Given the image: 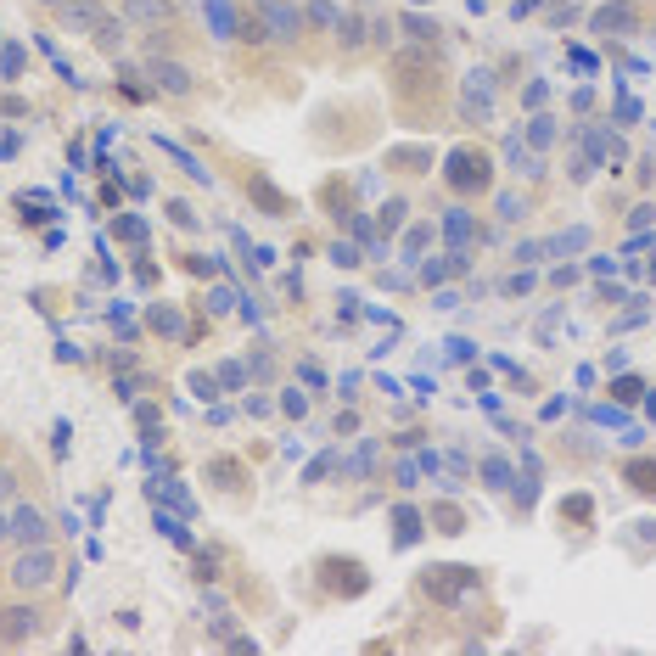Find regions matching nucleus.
Listing matches in <instances>:
<instances>
[{"label":"nucleus","mask_w":656,"mask_h":656,"mask_svg":"<svg viewBox=\"0 0 656 656\" xmlns=\"http://www.w3.org/2000/svg\"><path fill=\"white\" fill-rule=\"evenodd\" d=\"M382 85H387V113L404 129H443L455 113V62L438 45H393L382 57Z\"/></svg>","instance_id":"f257e3e1"},{"label":"nucleus","mask_w":656,"mask_h":656,"mask_svg":"<svg viewBox=\"0 0 656 656\" xmlns=\"http://www.w3.org/2000/svg\"><path fill=\"white\" fill-rule=\"evenodd\" d=\"M68 584V550L57 539L6 544L0 556V595H57Z\"/></svg>","instance_id":"f03ea898"},{"label":"nucleus","mask_w":656,"mask_h":656,"mask_svg":"<svg viewBox=\"0 0 656 656\" xmlns=\"http://www.w3.org/2000/svg\"><path fill=\"white\" fill-rule=\"evenodd\" d=\"M62 628L57 595H0V651H29Z\"/></svg>","instance_id":"7ed1b4c3"},{"label":"nucleus","mask_w":656,"mask_h":656,"mask_svg":"<svg viewBox=\"0 0 656 656\" xmlns=\"http://www.w3.org/2000/svg\"><path fill=\"white\" fill-rule=\"evenodd\" d=\"M141 73L152 79V96L169 101V107H191V101L202 96V73L191 68V57H180V51H141Z\"/></svg>","instance_id":"20e7f679"},{"label":"nucleus","mask_w":656,"mask_h":656,"mask_svg":"<svg viewBox=\"0 0 656 656\" xmlns=\"http://www.w3.org/2000/svg\"><path fill=\"white\" fill-rule=\"evenodd\" d=\"M483 589H488L483 567H460V561H438V567L415 572V595L432 600V606H443V612H455L460 600L483 595Z\"/></svg>","instance_id":"39448f33"},{"label":"nucleus","mask_w":656,"mask_h":656,"mask_svg":"<svg viewBox=\"0 0 656 656\" xmlns=\"http://www.w3.org/2000/svg\"><path fill=\"white\" fill-rule=\"evenodd\" d=\"M494 152L488 146H477V141H466V146H455V152L443 157V186L455 191L460 202H483L488 191H494Z\"/></svg>","instance_id":"423d86ee"},{"label":"nucleus","mask_w":656,"mask_h":656,"mask_svg":"<svg viewBox=\"0 0 656 656\" xmlns=\"http://www.w3.org/2000/svg\"><path fill=\"white\" fill-rule=\"evenodd\" d=\"M314 584H320V595L326 600H359L365 589H371V567L359 556H320L314 561Z\"/></svg>","instance_id":"0eeeda50"},{"label":"nucleus","mask_w":656,"mask_h":656,"mask_svg":"<svg viewBox=\"0 0 656 656\" xmlns=\"http://www.w3.org/2000/svg\"><path fill=\"white\" fill-rule=\"evenodd\" d=\"M371 17H376V6H365V0H354V6H343V23H337V45H331V57L343 62V68H359L365 57H376Z\"/></svg>","instance_id":"6e6552de"},{"label":"nucleus","mask_w":656,"mask_h":656,"mask_svg":"<svg viewBox=\"0 0 656 656\" xmlns=\"http://www.w3.org/2000/svg\"><path fill=\"white\" fill-rule=\"evenodd\" d=\"M247 6L264 17V29H270L275 51L303 57V0H247Z\"/></svg>","instance_id":"1a4fd4ad"},{"label":"nucleus","mask_w":656,"mask_h":656,"mask_svg":"<svg viewBox=\"0 0 656 656\" xmlns=\"http://www.w3.org/2000/svg\"><path fill=\"white\" fill-rule=\"evenodd\" d=\"M118 12L141 34H191L186 0H118Z\"/></svg>","instance_id":"9d476101"},{"label":"nucleus","mask_w":656,"mask_h":656,"mask_svg":"<svg viewBox=\"0 0 656 656\" xmlns=\"http://www.w3.org/2000/svg\"><path fill=\"white\" fill-rule=\"evenodd\" d=\"M202 483L214 488L219 500H236V505L253 500V471H247L236 455H214L208 466H202Z\"/></svg>","instance_id":"9b49d317"},{"label":"nucleus","mask_w":656,"mask_h":656,"mask_svg":"<svg viewBox=\"0 0 656 656\" xmlns=\"http://www.w3.org/2000/svg\"><path fill=\"white\" fill-rule=\"evenodd\" d=\"M242 197L258 202V214H264V219H292V214H298V202L286 197L281 186H270V174L258 169V163H253V174H242Z\"/></svg>","instance_id":"f8f14e48"},{"label":"nucleus","mask_w":656,"mask_h":656,"mask_svg":"<svg viewBox=\"0 0 656 656\" xmlns=\"http://www.w3.org/2000/svg\"><path fill=\"white\" fill-rule=\"evenodd\" d=\"M6 516H12V539H6V544H40V539H51V533H57V528H51V511H45V505L17 500Z\"/></svg>","instance_id":"ddd939ff"},{"label":"nucleus","mask_w":656,"mask_h":656,"mask_svg":"<svg viewBox=\"0 0 656 656\" xmlns=\"http://www.w3.org/2000/svg\"><path fill=\"white\" fill-rule=\"evenodd\" d=\"M129 29H135V23H129L124 12H118V17H113V12H101V23L90 29V45H96L101 57H118V51L129 45Z\"/></svg>","instance_id":"4468645a"},{"label":"nucleus","mask_w":656,"mask_h":656,"mask_svg":"<svg viewBox=\"0 0 656 656\" xmlns=\"http://www.w3.org/2000/svg\"><path fill=\"white\" fill-rule=\"evenodd\" d=\"M29 483H34V471H29V466H12V460H0V511H12V505L29 494Z\"/></svg>","instance_id":"2eb2a0df"},{"label":"nucleus","mask_w":656,"mask_h":656,"mask_svg":"<svg viewBox=\"0 0 656 656\" xmlns=\"http://www.w3.org/2000/svg\"><path fill=\"white\" fill-rule=\"evenodd\" d=\"M387 169H393V174H421V169H432V152H427V146H404V152H387Z\"/></svg>","instance_id":"dca6fc26"},{"label":"nucleus","mask_w":656,"mask_h":656,"mask_svg":"<svg viewBox=\"0 0 656 656\" xmlns=\"http://www.w3.org/2000/svg\"><path fill=\"white\" fill-rule=\"evenodd\" d=\"M623 477H628V488H634V494L656 500V460H628V466H623Z\"/></svg>","instance_id":"f3484780"},{"label":"nucleus","mask_w":656,"mask_h":656,"mask_svg":"<svg viewBox=\"0 0 656 656\" xmlns=\"http://www.w3.org/2000/svg\"><path fill=\"white\" fill-rule=\"evenodd\" d=\"M427 522H432V533H449V539L466 533V511H460V505H432Z\"/></svg>","instance_id":"a211bd4d"},{"label":"nucleus","mask_w":656,"mask_h":656,"mask_svg":"<svg viewBox=\"0 0 656 656\" xmlns=\"http://www.w3.org/2000/svg\"><path fill=\"white\" fill-rule=\"evenodd\" d=\"M34 6H40V12H57V6H62V0H34Z\"/></svg>","instance_id":"6ab92c4d"},{"label":"nucleus","mask_w":656,"mask_h":656,"mask_svg":"<svg viewBox=\"0 0 656 656\" xmlns=\"http://www.w3.org/2000/svg\"><path fill=\"white\" fill-rule=\"evenodd\" d=\"M0 460H6V432H0Z\"/></svg>","instance_id":"aec40b11"}]
</instances>
